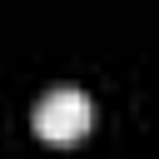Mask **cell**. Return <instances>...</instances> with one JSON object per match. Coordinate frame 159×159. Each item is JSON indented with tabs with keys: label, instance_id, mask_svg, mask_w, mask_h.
<instances>
[{
	"label": "cell",
	"instance_id": "1",
	"mask_svg": "<svg viewBox=\"0 0 159 159\" xmlns=\"http://www.w3.org/2000/svg\"><path fill=\"white\" fill-rule=\"evenodd\" d=\"M89 124H94V104L80 89H55L35 104V134L50 144H75L89 134Z\"/></svg>",
	"mask_w": 159,
	"mask_h": 159
}]
</instances>
